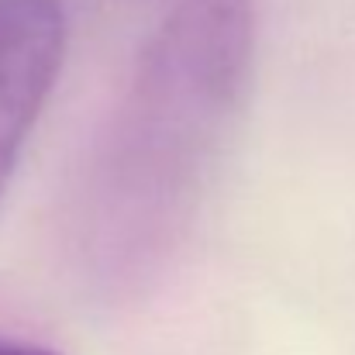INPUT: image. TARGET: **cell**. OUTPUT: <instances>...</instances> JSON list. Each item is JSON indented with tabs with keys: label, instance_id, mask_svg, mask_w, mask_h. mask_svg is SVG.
Instances as JSON below:
<instances>
[{
	"label": "cell",
	"instance_id": "cell-3",
	"mask_svg": "<svg viewBox=\"0 0 355 355\" xmlns=\"http://www.w3.org/2000/svg\"><path fill=\"white\" fill-rule=\"evenodd\" d=\"M0 355H59L49 345L38 342H24V338H0Z\"/></svg>",
	"mask_w": 355,
	"mask_h": 355
},
{
	"label": "cell",
	"instance_id": "cell-2",
	"mask_svg": "<svg viewBox=\"0 0 355 355\" xmlns=\"http://www.w3.org/2000/svg\"><path fill=\"white\" fill-rule=\"evenodd\" d=\"M66 55L59 0H0V193Z\"/></svg>",
	"mask_w": 355,
	"mask_h": 355
},
{
	"label": "cell",
	"instance_id": "cell-1",
	"mask_svg": "<svg viewBox=\"0 0 355 355\" xmlns=\"http://www.w3.org/2000/svg\"><path fill=\"white\" fill-rule=\"evenodd\" d=\"M255 52L248 0H183L145 42L104 152V221L131 269L190 214L225 131L241 107Z\"/></svg>",
	"mask_w": 355,
	"mask_h": 355
}]
</instances>
